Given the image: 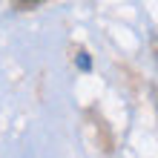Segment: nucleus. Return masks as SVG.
I'll return each instance as SVG.
<instances>
[{"instance_id": "nucleus-1", "label": "nucleus", "mask_w": 158, "mask_h": 158, "mask_svg": "<svg viewBox=\"0 0 158 158\" xmlns=\"http://www.w3.org/2000/svg\"><path fill=\"white\" fill-rule=\"evenodd\" d=\"M78 66H81L83 72L92 69V60H89V55H86V52H81V55H78Z\"/></svg>"}]
</instances>
